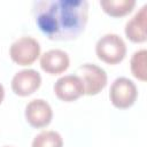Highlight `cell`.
<instances>
[{"mask_svg": "<svg viewBox=\"0 0 147 147\" xmlns=\"http://www.w3.org/2000/svg\"><path fill=\"white\" fill-rule=\"evenodd\" d=\"M137 95L138 91L134 83L126 77L116 78L110 86L109 98L116 108L126 109L131 107L134 103Z\"/></svg>", "mask_w": 147, "mask_h": 147, "instance_id": "4", "label": "cell"}, {"mask_svg": "<svg viewBox=\"0 0 147 147\" xmlns=\"http://www.w3.org/2000/svg\"><path fill=\"white\" fill-rule=\"evenodd\" d=\"M76 74V76L80 78L85 94L87 95H95L100 93L107 85V74L95 64H83L77 68Z\"/></svg>", "mask_w": 147, "mask_h": 147, "instance_id": "5", "label": "cell"}, {"mask_svg": "<svg viewBox=\"0 0 147 147\" xmlns=\"http://www.w3.org/2000/svg\"><path fill=\"white\" fill-rule=\"evenodd\" d=\"M53 111L51 106L42 99H34L26 105L25 118L28 123L37 129L45 127L52 121Z\"/></svg>", "mask_w": 147, "mask_h": 147, "instance_id": "8", "label": "cell"}, {"mask_svg": "<svg viewBox=\"0 0 147 147\" xmlns=\"http://www.w3.org/2000/svg\"><path fill=\"white\" fill-rule=\"evenodd\" d=\"M3 96H5V90H3V86L0 84V103L3 100Z\"/></svg>", "mask_w": 147, "mask_h": 147, "instance_id": "14", "label": "cell"}, {"mask_svg": "<svg viewBox=\"0 0 147 147\" xmlns=\"http://www.w3.org/2000/svg\"><path fill=\"white\" fill-rule=\"evenodd\" d=\"M54 92L56 96L65 102H71L85 94L84 85L80 78L76 75H67L60 77L54 84Z\"/></svg>", "mask_w": 147, "mask_h": 147, "instance_id": "6", "label": "cell"}, {"mask_svg": "<svg viewBox=\"0 0 147 147\" xmlns=\"http://www.w3.org/2000/svg\"><path fill=\"white\" fill-rule=\"evenodd\" d=\"M146 56H147L146 49H140V51L134 52V54L132 55L131 61H130L132 75L136 78H138L139 80H142V82L146 80V75H147Z\"/></svg>", "mask_w": 147, "mask_h": 147, "instance_id": "12", "label": "cell"}, {"mask_svg": "<svg viewBox=\"0 0 147 147\" xmlns=\"http://www.w3.org/2000/svg\"><path fill=\"white\" fill-rule=\"evenodd\" d=\"M70 60L68 54L61 49H51L45 52L40 57L41 69L49 75L64 72L69 67Z\"/></svg>", "mask_w": 147, "mask_h": 147, "instance_id": "9", "label": "cell"}, {"mask_svg": "<svg viewBox=\"0 0 147 147\" xmlns=\"http://www.w3.org/2000/svg\"><path fill=\"white\" fill-rule=\"evenodd\" d=\"M95 53L105 63L117 64L123 61L126 55V45L118 34L108 33L98 40Z\"/></svg>", "mask_w": 147, "mask_h": 147, "instance_id": "2", "label": "cell"}, {"mask_svg": "<svg viewBox=\"0 0 147 147\" xmlns=\"http://www.w3.org/2000/svg\"><path fill=\"white\" fill-rule=\"evenodd\" d=\"M9 54L18 65H30L39 57L40 45L32 37H21L11 44Z\"/></svg>", "mask_w": 147, "mask_h": 147, "instance_id": "3", "label": "cell"}, {"mask_svg": "<svg viewBox=\"0 0 147 147\" xmlns=\"http://www.w3.org/2000/svg\"><path fill=\"white\" fill-rule=\"evenodd\" d=\"M6 147H9V146H6Z\"/></svg>", "mask_w": 147, "mask_h": 147, "instance_id": "15", "label": "cell"}, {"mask_svg": "<svg viewBox=\"0 0 147 147\" xmlns=\"http://www.w3.org/2000/svg\"><path fill=\"white\" fill-rule=\"evenodd\" d=\"M103 11L113 17H122L132 11L136 6L134 0H101Z\"/></svg>", "mask_w": 147, "mask_h": 147, "instance_id": "11", "label": "cell"}, {"mask_svg": "<svg viewBox=\"0 0 147 147\" xmlns=\"http://www.w3.org/2000/svg\"><path fill=\"white\" fill-rule=\"evenodd\" d=\"M146 20H147V6H142L141 9L125 25V34L132 42L146 41Z\"/></svg>", "mask_w": 147, "mask_h": 147, "instance_id": "10", "label": "cell"}, {"mask_svg": "<svg viewBox=\"0 0 147 147\" xmlns=\"http://www.w3.org/2000/svg\"><path fill=\"white\" fill-rule=\"evenodd\" d=\"M41 84V77L33 69H24L15 74L11 79V90L20 96H28L36 92Z\"/></svg>", "mask_w": 147, "mask_h": 147, "instance_id": "7", "label": "cell"}, {"mask_svg": "<svg viewBox=\"0 0 147 147\" xmlns=\"http://www.w3.org/2000/svg\"><path fill=\"white\" fill-rule=\"evenodd\" d=\"M33 16L39 30L51 40L76 39L88 17L86 0H40L33 3Z\"/></svg>", "mask_w": 147, "mask_h": 147, "instance_id": "1", "label": "cell"}, {"mask_svg": "<svg viewBox=\"0 0 147 147\" xmlns=\"http://www.w3.org/2000/svg\"><path fill=\"white\" fill-rule=\"evenodd\" d=\"M63 140L55 131H42L32 141V147H62Z\"/></svg>", "mask_w": 147, "mask_h": 147, "instance_id": "13", "label": "cell"}]
</instances>
